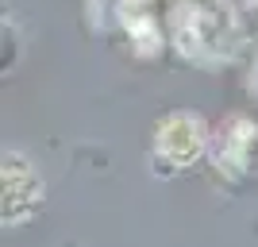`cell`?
I'll list each match as a JSON object with an SVG mask.
<instances>
[{
  "label": "cell",
  "mask_w": 258,
  "mask_h": 247,
  "mask_svg": "<svg viewBox=\"0 0 258 247\" xmlns=\"http://www.w3.org/2000/svg\"><path fill=\"white\" fill-rule=\"evenodd\" d=\"M0 178H4V193H0L4 197V224H23V220H31V216L39 213L43 197H46L39 170H35L23 155L8 151Z\"/></svg>",
  "instance_id": "obj_2"
},
{
  "label": "cell",
  "mask_w": 258,
  "mask_h": 247,
  "mask_svg": "<svg viewBox=\"0 0 258 247\" xmlns=\"http://www.w3.org/2000/svg\"><path fill=\"white\" fill-rule=\"evenodd\" d=\"M205 147H208V131L197 112H170L154 128V159L162 162L166 174L193 166L205 155Z\"/></svg>",
  "instance_id": "obj_1"
}]
</instances>
